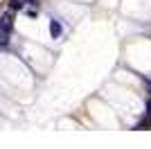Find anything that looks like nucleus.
I'll list each match as a JSON object with an SVG mask.
<instances>
[{
	"mask_svg": "<svg viewBox=\"0 0 151 149\" xmlns=\"http://www.w3.org/2000/svg\"><path fill=\"white\" fill-rule=\"evenodd\" d=\"M149 124H151V120H149V118H145V120H142V122L138 124V127H135V129H138V131H145L147 127H149Z\"/></svg>",
	"mask_w": 151,
	"mask_h": 149,
	"instance_id": "3",
	"label": "nucleus"
},
{
	"mask_svg": "<svg viewBox=\"0 0 151 149\" xmlns=\"http://www.w3.org/2000/svg\"><path fill=\"white\" fill-rule=\"evenodd\" d=\"M12 27H14V20H12V14H5L2 18H0V30H5L7 34L12 32Z\"/></svg>",
	"mask_w": 151,
	"mask_h": 149,
	"instance_id": "1",
	"label": "nucleus"
},
{
	"mask_svg": "<svg viewBox=\"0 0 151 149\" xmlns=\"http://www.w3.org/2000/svg\"><path fill=\"white\" fill-rule=\"evenodd\" d=\"M147 86H149V93H151V79H149V81H147Z\"/></svg>",
	"mask_w": 151,
	"mask_h": 149,
	"instance_id": "5",
	"label": "nucleus"
},
{
	"mask_svg": "<svg viewBox=\"0 0 151 149\" xmlns=\"http://www.w3.org/2000/svg\"><path fill=\"white\" fill-rule=\"evenodd\" d=\"M147 118L151 120V99H149V102H147Z\"/></svg>",
	"mask_w": 151,
	"mask_h": 149,
	"instance_id": "4",
	"label": "nucleus"
},
{
	"mask_svg": "<svg viewBox=\"0 0 151 149\" xmlns=\"http://www.w3.org/2000/svg\"><path fill=\"white\" fill-rule=\"evenodd\" d=\"M50 32H52V36H54V38L61 36V25H59V20H52V23H50Z\"/></svg>",
	"mask_w": 151,
	"mask_h": 149,
	"instance_id": "2",
	"label": "nucleus"
}]
</instances>
